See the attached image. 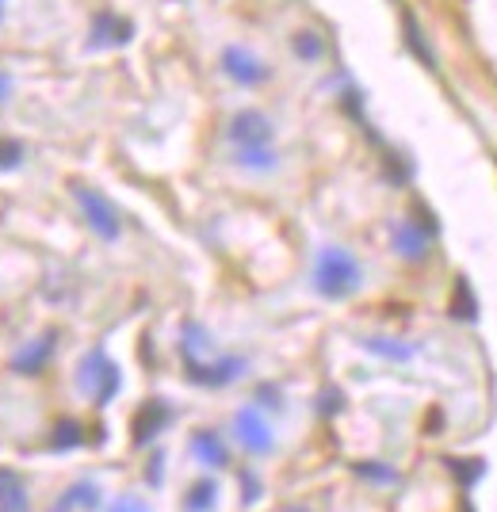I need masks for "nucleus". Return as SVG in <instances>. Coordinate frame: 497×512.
Listing matches in <instances>:
<instances>
[{
	"mask_svg": "<svg viewBox=\"0 0 497 512\" xmlns=\"http://www.w3.org/2000/svg\"><path fill=\"white\" fill-rule=\"evenodd\" d=\"M352 470H356L360 478H371V482H398V474L390 467H379V463H356Z\"/></svg>",
	"mask_w": 497,
	"mask_h": 512,
	"instance_id": "nucleus-23",
	"label": "nucleus"
},
{
	"mask_svg": "<svg viewBox=\"0 0 497 512\" xmlns=\"http://www.w3.org/2000/svg\"><path fill=\"white\" fill-rule=\"evenodd\" d=\"M108 512H150V505H146L142 497H134V493H123V497L111 501Z\"/></svg>",
	"mask_w": 497,
	"mask_h": 512,
	"instance_id": "nucleus-24",
	"label": "nucleus"
},
{
	"mask_svg": "<svg viewBox=\"0 0 497 512\" xmlns=\"http://www.w3.org/2000/svg\"><path fill=\"white\" fill-rule=\"evenodd\" d=\"M77 386L96 398V406H108L111 398L119 394V367L96 348V352H88L85 363H81V371H77Z\"/></svg>",
	"mask_w": 497,
	"mask_h": 512,
	"instance_id": "nucleus-2",
	"label": "nucleus"
},
{
	"mask_svg": "<svg viewBox=\"0 0 497 512\" xmlns=\"http://www.w3.org/2000/svg\"><path fill=\"white\" fill-rule=\"evenodd\" d=\"M394 249L406 260H421V256L429 253V230L421 222H398L394 226Z\"/></svg>",
	"mask_w": 497,
	"mask_h": 512,
	"instance_id": "nucleus-10",
	"label": "nucleus"
},
{
	"mask_svg": "<svg viewBox=\"0 0 497 512\" xmlns=\"http://www.w3.org/2000/svg\"><path fill=\"white\" fill-rule=\"evenodd\" d=\"M241 482H245V501H249V505H253V501H257V497H260L257 478H253V474H241Z\"/></svg>",
	"mask_w": 497,
	"mask_h": 512,
	"instance_id": "nucleus-25",
	"label": "nucleus"
},
{
	"mask_svg": "<svg viewBox=\"0 0 497 512\" xmlns=\"http://www.w3.org/2000/svg\"><path fill=\"white\" fill-rule=\"evenodd\" d=\"M455 291H459V302H452V314L463 321H475V299H471V287H467V279H459L455 283Z\"/></svg>",
	"mask_w": 497,
	"mask_h": 512,
	"instance_id": "nucleus-19",
	"label": "nucleus"
},
{
	"mask_svg": "<svg viewBox=\"0 0 497 512\" xmlns=\"http://www.w3.org/2000/svg\"><path fill=\"white\" fill-rule=\"evenodd\" d=\"M314 287L325 299H348L356 287H360V264L356 256L345 249H322L318 264H314Z\"/></svg>",
	"mask_w": 497,
	"mask_h": 512,
	"instance_id": "nucleus-1",
	"label": "nucleus"
},
{
	"mask_svg": "<svg viewBox=\"0 0 497 512\" xmlns=\"http://www.w3.org/2000/svg\"><path fill=\"white\" fill-rule=\"evenodd\" d=\"M0 512H31V501H27L20 474L8 467H0Z\"/></svg>",
	"mask_w": 497,
	"mask_h": 512,
	"instance_id": "nucleus-11",
	"label": "nucleus"
},
{
	"mask_svg": "<svg viewBox=\"0 0 497 512\" xmlns=\"http://www.w3.org/2000/svg\"><path fill=\"white\" fill-rule=\"evenodd\" d=\"M215 493H218V486L211 482V478L195 482L192 493H188V509H192V512H207L211 505H215Z\"/></svg>",
	"mask_w": 497,
	"mask_h": 512,
	"instance_id": "nucleus-17",
	"label": "nucleus"
},
{
	"mask_svg": "<svg viewBox=\"0 0 497 512\" xmlns=\"http://www.w3.org/2000/svg\"><path fill=\"white\" fill-rule=\"evenodd\" d=\"M238 165H245V169H272V165H276V153L268 150V146L238 150Z\"/></svg>",
	"mask_w": 497,
	"mask_h": 512,
	"instance_id": "nucleus-18",
	"label": "nucleus"
},
{
	"mask_svg": "<svg viewBox=\"0 0 497 512\" xmlns=\"http://www.w3.org/2000/svg\"><path fill=\"white\" fill-rule=\"evenodd\" d=\"M222 69H226L234 81H241V85H260V81L268 77V69H264L253 54L238 50V46H230V50L222 54Z\"/></svg>",
	"mask_w": 497,
	"mask_h": 512,
	"instance_id": "nucleus-9",
	"label": "nucleus"
},
{
	"mask_svg": "<svg viewBox=\"0 0 497 512\" xmlns=\"http://www.w3.org/2000/svg\"><path fill=\"white\" fill-rule=\"evenodd\" d=\"M375 352V356H387V360H410L413 356V348H406V344H387V341H379V337H371V341H364Z\"/></svg>",
	"mask_w": 497,
	"mask_h": 512,
	"instance_id": "nucleus-21",
	"label": "nucleus"
},
{
	"mask_svg": "<svg viewBox=\"0 0 497 512\" xmlns=\"http://www.w3.org/2000/svg\"><path fill=\"white\" fill-rule=\"evenodd\" d=\"M23 165V146L16 138H0V169H20Z\"/></svg>",
	"mask_w": 497,
	"mask_h": 512,
	"instance_id": "nucleus-20",
	"label": "nucleus"
},
{
	"mask_svg": "<svg viewBox=\"0 0 497 512\" xmlns=\"http://www.w3.org/2000/svg\"><path fill=\"white\" fill-rule=\"evenodd\" d=\"M234 428H238V444L249 455H272L276 440H272V428H268V421L260 417L257 409H241L234 417Z\"/></svg>",
	"mask_w": 497,
	"mask_h": 512,
	"instance_id": "nucleus-4",
	"label": "nucleus"
},
{
	"mask_svg": "<svg viewBox=\"0 0 497 512\" xmlns=\"http://www.w3.org/2000/svg\"><path fill=\"white\" fill-rule=\"evenodd\" d=\"M12 92V81H8V73H0V100Z\"/></svg>",
	"mask_w": 497,
	"mask_h": 512,
	"instance_id": "nucleus-28",
	"label": "nucleus"
},
{
	"mask_svg": "<svg viewBox=\"0 0 497 512\" xmlns=\"http://www.w3.org/2000/svg\"><path fill=\"white\" fill-rule=\"evenodd\" d=\"M73 199H77V207L85 211V222L104 237V241H115V237H119V230H123V226H119V211L111 207L104 195L85 188V184H73Z\"/></svg>",
	"mask_w": 497,
	"mask_h": 512,
	"instance_id": "nucleus-3",
	"label": "nucleus"
},
{
	"mask_svg": "<svg viewBox=\"0 0 497 512\" xmlns=\"http://www.w3.org/2000/svg\"><path fill=\"white\" fill-rule=\"evenodd\" d=\"M54 341H58V333L50 329V333L35 337L31 344H23L20 352L12 356V371H16V375H27V379L43 375V367L50 363V356H54Z\"/></svg>",
	"mask_w": 497,
	"mask_h": 512,
	"instance_id": "nucleus-5",
	"label": "nucleus"
},
{
	"mask_svg": "<svg viewBox=\"0 0 497 512\" xmlns=\"http://www.w3.org/2000/svg\"><path fill=\"white\" fill-rule=\"evenodd\" d=\"M150 482H161V455H153V467H150Z\"/></svg>",
	"mask_w": 497,
	"mask_h": 512,
	"instance_id": "nucleus-27",
	"label": "nucleus"
},
{
	"mask_svg": "<svg viewBox=\"0 0 497 512\" xmlns=\"http://www.w3.org/2000/svg\"><path fill=\"white\" fill-rule=\"evenodd\" d=\"M241 371H245V360H238V356L218 360V363H211V367L188 360V379H192V383H199V386H226V383H234Z\"/></svg>",
	"mask_w": 497,
	"mask_h": 512,
	"instance_id": "nucleus-8",
	"label": "nucleus"
},
{
	"mask_svg": "<svg viewBox=\"0 0 497 512\" xmlns=\"http://www.w3.org/2000/svg\"><path fill=\"white\" fill-rule=\"evenodd\" d=\"M169 421H173V409H169V402L150 398L146 406L134 413V421H130V428H134V444H138V448H142V444H150L153 436L169 425Z\"/></svg>",
	"mask_w": 497,
	"mask_h": 512,
	"instance_id": "nucleus-7",
	"label": "nucleus"
},
{
	"mask_svg": "<svg viewBox=\"0 0 497 512\" xmlns=\"http://www.w3.org/2000/svg\"><path fill=\"white\" fill-rule=\"evenodd\" d=\"M73 505H85V509H96L100 505V490L92 486V482H77V486H69L62 497V509H73Z\"/></svg>",
	"mask_w": 497,
	"mask_h": 512,
	"instance_id": "nucleus-15",
	"label": "nucleus"
},
{
	"mask_svg": "<svg viewBox=\"0 0 497 512\" xmlns=\"http://www.w3.org/2000/svg\"><path fill=\"white\" fill-rule=\"evenodd\" d=\"M192 451L199 455V463H207V467H226V463H230V455H226V444L218 440V432H211V428L195 432V436H192Z\"/></svg>",
	"mask_w": 497,
	"mask_h": 512,
	"instance_id": "nucleus-12",
	"label": "nucleus"
},
{
	"mask_svg": "<svg viewBox=\"0 0 497 512\" xmlns=\"http://www.w3.org/2000/svg\"><path fill=\"white\" fill-rule=\"evenodd\" d=\"M283 512H306V509H299V505H295V509H283Z\"/></svg>",
	"mask_w": 497,
	"mask_h": 512,
	"instance_id": "nucleus-29",
	"label": "nucleus"
},
{
	"mask_svg": "<svg viewBox=\"0 0 497 512\" xmlns=\"http://www.w3.org/2000/svg\"><path fill=\"white\" fill-rule=\"evenodd\" d=\"M0 8H4V0H0Z\"/></svg>",
	"mask_w": 497,
	"mask_h": 512,
	"instance_id": "nucleus-30",
	"label": "nucleus"
},
{
	"mask_svg": "<svg viewBox=\"0 0 497 512\" xmlns=\"http://www.w3.org/2000/svg\"><path fill=\"white\" fill-rule=\"evenodd\" d=\"M92 46H119L130 39V23L127 20H115V16H100L96 27H92Z\"/></svg>",
	"mask_w": 497,
	"mask_h": 512,
	"instance_id": "nucleus-13",
	"label": "nucleus"
},
{
	"mask_svg": "<svg viewBox=\"0 0 497 512\" xmlns=\"http://www.w3.org/2000/svg\"><path fill=\"white\" fill-rule=\"evenodd\" d=\"M85 428L77 425V421H58L54 432H50V448L54 451H69V448H81L85 444V436H81Z\"/></svg>",
	"mask_w": 497,
	"mask_h": 512,
	"instance_id": "nucleus-14",
	"label": "nucleus"
},
{
	"mask_svg": "<svg viewBox=\"0 0 497 512\" xmlns=\"http://www.w3.org/2000/svg\"><path fill=\"white\" fill-rule=\"evenodd\" d=\"M230 138L238 142L241 150H257V146L272 142V123L260 111H241V115H234V123H230Z\"/></svg>",
	"mask_w": 497,
	"mask_h": 512,
	"instance_id": "nucleus-6",
	"label": "nucleus"
},
{
	"mask_svg": "<svg viewBox=\"0 0 497 512\" xmlns=\"http://www.w3.org/2000/svg\"><path fill=\"white\" fill-rule=\"evenodd\" d=\"M295 54H299V58H306V62L322 58V39H318L314 31H303V35L295 39Z\"/></svg>",
	"mask_w": 497,
	"mask_h": 512,
	"instance_id": "nucleus-22",
	"label": "nucleus"
},
{
	"mask_svg": "<svg viewBox=\"0 0 497 512\" xmlns=\"http://www.w3.org/2000/svg\"><path fill=\"white\" fill-rule=\"evenodd\" d=\"M448 470H452V474L463 482V486H467V490H471L478 478L486 474V463H482V459H448Z\"/></svg>",
	"mask_w": 497,
	"mask_h": 512,
	"instance_id": "nucleus-16",
	"label": "nucleus"
},
{
	"mask_svg": "<svg viewBox=\"0 0 497 512\" xmlns=\"http://www.w3.org/2000/svg\"><path fill=\"white\" fill-rule=\"evenodd\" d=\"M318 409H322V413H337V409H341V390H329V394H325V402Z\"/></svg>",
	"mask_w": 497,
	"mask_h": 512,
	"instance_id": "nucleus-26",
	"label": "nucleus"
}]
</instances>
